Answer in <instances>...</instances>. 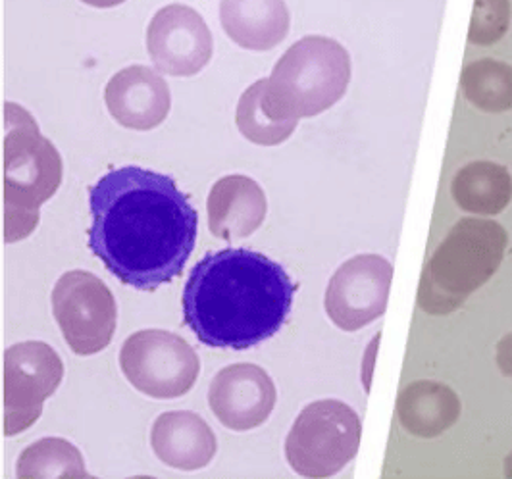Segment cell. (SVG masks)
<instances>
[{"instance_id":"20","label":"cell","mask_w":512,"mask_h":479,"mask_svg":"<svg viewBox=\"0 0 512 479\" xmlns=\"http://www.w3.org/2000/svg\"><path fill=\"white\" fill-rule=\"evenodd\" d=\"M462 95L478 110L501 114L512 110V66L484 58L464 66L461 74Z\"/></svg>"},{"instance_id":"10","label":"cell","mask_w":512,"mask_h":479,"mask_svg":"<svg viewBox=\"0 0 512 479\" xmlns=\"http://www.w3.org/2000/svg\"><path fill=\"white\" fill-rule=\"evenodd\" d=\"M393 266L380 254H359L347 260L330 279L326 312L343 331L366 328L384 316Z\"/></svg>"},{"instance_id":"1","label":"cell","mask_w":512,"mask_h":479,"mask_svg":"<svg viewBox=\"0 0 512 479\" xmlns=\"http://www.w3.org/2000/svg\"><path fill=\"white\" fill-rule=\"evenodd\" d=\"M89 249L139 291L178 278L195 249L199 216L170 176L116 168L89 189Z\"/></svg>"},{"instance_id":"22","label":"cell","mask_w":512,"mask_h":479,"mask_svg":"<svg viewBox=\"0 0 512 479\" xmlns=\"http://www.w3.org/2000/svg\"><path fill=\"white\" fill-rule=\"evenodd\" d=\"M511 24L509 0H476L468 41L474 45H493L507 33Z\"/></svg>"},{"instance_id":"21","label":"cell","mask_w":512,"mask_h":479,"mask_svg":"<svg viewBox=\"0 0 512 479\" xmlns=\"http://www.w3.org/2000/svg\"><path fill=\"white\" fill-rule=\"evenodd\" d=\"M18 478H87L83 456L70 441L47 437L27 447L18 458Z\"/></svg>"},{"instance_id":"23","label":"cell","mask_w":512,"mask_h":479,"mask_svg":"<svg viewBox=\"0 0 512 479\" xmlns=\"http://www.w3.org/2000/svg\"><path fill=\"white\" fill-rule=\"evenodd\" d=\"M495 353H497L495 354V360H497V366H499L501 374L512 379V331L497 343Z\"/></svg>"},{"instance_id":"5","label":"cell","mask_w":512,"mask_h":479,"mask_svg":"<svg viewBox=\"0 0 512 479\" xmlns=\"http://www.w3.org/2000/svg\"><path fill=\"white\" fill-rule=\"evenodd\" d=\"M351 81V56L330 37L310 35L289 47L266 79V99L283 120L314 118L341 101Z\"/></svg>"},{"instance_id":"12","label":"cell","mask_w":512,"mask_h":479,"mask_svg":"<svg viewBox=\"0 0 512 479\" xmlns=\"http://www.w3.org/2000/svg\"><path fill=\"white\" fill-rule=\"evenodd\" d=\"M208 404L226 428L249 431L270 418L276 406V385L256 364H231L212 379Z\"/></svg>"},{"instance_id":"4","label":"cell","mask_w":512,"mask_h":479,"mask_svg":"<svg viewBox=\"0 0 512 479\" xmlns=\"http://www.w3.org/2000/svg\"><path fill=\"white\" fill-rule=\"evenodd\" d=\"M62 183V158L35 120L6 102L4 133V239L22 241L39 224V208Z\"/></svg>"},{"instance_id":"16","label":"cell","mask_w":512,"mask_h":479,"mask_svg":"<svg viewBox=\"0 0 512 479\" xmlns=\"http://www.w3.org/2000/svg\"><path fill=\"white\" fill-rule=\"evenodd\" d=\"M220 22L233 43L247 51H272L289 33L285 0H222Z\"/></svg>"},{"instance_id":"25","label":"cell","mask_w":512,"mask_h":479,"mask_svg":"<svg viewBox=\"0 0 512 479\" xmlns=\"http://www.w3.org/2000/svg\"><path fill=\"white\" fill-rule=\"evenodd\" d=\"M505 476L512 478V451L509 453V456L505 458Z\"/></svg>"},{"instance_id":"14","label":"cell","mask_w":512,"mask_h":479,"mask_svg":"<svg viewBox=\"0 0 512 479\" xmlns=\"http://www.w3.org/2000/svg\"><path fill=\"white\" fill-rule=\"evenodd\" d=\"M208 227L214 237L239 241L253 235L262 226L268 202L262 187L247 176H226L210 189Z\"/></svg>"},{"instance_id":"2","label":"cell","mask_w":512,"mask_h":479,"mask_svg":"<svg viewBox=\"0 0 512 479\" xmlns=\"http://www.w3.org/2000/svg\"><path fill=\"white\" fill-rule=\"evenodd\" d=\"M295 283L264 254L247 249L208 253L183 289V322L214 349L245 351L282 329Z\"/></svg>"},{"instance_id":"7","label":"cell","mask_w":512,"mask_h":479,"mask_svg":"<svg viewBox=\"0 0 512 479\" xmlns=\"http://www.w3.org/2000/svg\"><path fill=\"white\" fill-rule=\"evenodd\" d=\"M120 368L129 383L153 399H178L199 378L201 362L180 335L164 329H143L126 339Z\"/></svg>"},{"instance_id":"6","label":"cell","mask_w":512,"mask_h":479,"mask_svg":"<svg viewBox=\"0 0 512 479\" xmlns=\"http://www.w3.org/2000/svg\"><path fill=\"white\" fill-rule=\"evenodd\" d=\"M359 414L341 401H316L297 416L285 456L303 478H332L359 453Z\"/></svg>"},{"instance_id":"9","label":"cell","mask_w":512,"mask_h":479,"mask_svg":"<svg viewBox=\"0 0 512 479\" xmlns=\"http://www.w3.org/2000/svg\"><path fill=\"white\" fill-rule=\"evenodd\" d=\"M64 378L56 351L41 341L18 343L4 354V433L18 435L43 414L45 401Z\"/></svg>"},{"instance_id":"19","label":"cell","mask_w":512,"mask_h":479,"mask_svg":"<svg viewBox=\"0 0 512 479\" xmlns=\"http://www.w3.org/2000/svg\"><path fill=\"white\" fill-rule=\"evenodd\" d=\"M237 127L245 139L262 147H276L297 129L295 120L280 118L266 99V79L255 81L237 104Z\"/></svg>"},{"instance_id":"8","label":"cell","mask_w":512,"mask_h":479,"mask_svg":"<svg viewBox=\"0 0 512 479\" xmlns=\"http://www.w3.org/2000/svg\"><path fill=\"white\" fill-rule=\"evenodd\" d=\"M52 312L70 349L91 356L114 337L118 306L101 279L85 270L64 274L52 289Z\"/></svg>"},{"instance_id":"3","label":"cell","mask_w":512,"mask_h":479,"mask_svg":"<svg viewBox=\"0 0 512 479\" xmlns=\"http://www.w3.org/2000/svg\"><path fill=\"white\" fill-rule=\"evenodd\" d=\"M509 235L505 227L486 218L457 222L428 260L418 289L424 312L445 316L486 285L499 270Z\"/></svg>"},{"instance_id":"18","label":"cell","mask_w":512,"mask_h":479,"mask_svg":"<svg viewBox=\"0 0 512 479\" xmlns=\"http://www.w3.org/2000/svg\"><path fill=\"white\" fill-rule=\"evenodd\" d=\"M451 193L464 212L497 216L512 201V177L501 164L472 162L457 172Z\"/></svg>"},{"instance_id":"13","label":"cell","mask_w":512,"mask_h":479,"mask_svg":"<svg viewBox=\"0 0 512 479\" xmlns=\"http://www.w3.org/2000/svg\"><path fill=\"white\" fill-rule=\"evenodd\" d=\"M104 102L120 126L149 131L168 118L172 95L164 77L153 68L129 66L108 81Z\"/></svg>"},{"instance_id":"24","label":"cell","mask_w":512,"mask_h":479,"mask_svg":"<svg viewBox=\"0 0 512 479\" xmlns=\"http://www.w3.org/2000/svg\"><path fill=\"white\" fill-rule=\"evenodd\" d=\"M81 2H85L89 6H95V8H114V6H118L126 0H81Z\"/></svg>"},{"instance_id":"11","label":"cell","mask_w":512,"mask_h":479,"mask_svg":"<svg viewBox=\"0 0 512 479\" xmlns=\"http://www.w3.org/2000/svg\"><path fill=\"white\" fill-rule=\"evenodd\" d=\"M147 51L162 74L197 76L212 58L214 41L203 16L183 4L164 6L147 29Z\"/></svg>"},{"instance_id":"17","label":"cell","mask_w":512,"mask_h":479,"mask_svg":"<svg viewBox=\"0 0 512 479\" xmlns=\"http://www.w3.org/2000/svg\"><path fill=\"white\" fill-rule=\"evenodd\" d=\"M461 416V399L445 383L414 381L397 397V418L410 435L434 439L453 428Z\"/></svg>"},{"instance_id":"15","label":"cell","mask_w":512,"mask_h":479,"mask_svg":"<svg viewBox=\"0 0 512 479\" xmlns=\"http://www.w3.org/2000/svg\"><path fill=\"white\" fill-rule=\"evenodd\" d=\"M151 445L160 462L183 472L205 468L218 449L214 431L199 414L189 410L158 416L151 431Z\"/></svg>"}]
</instances>
